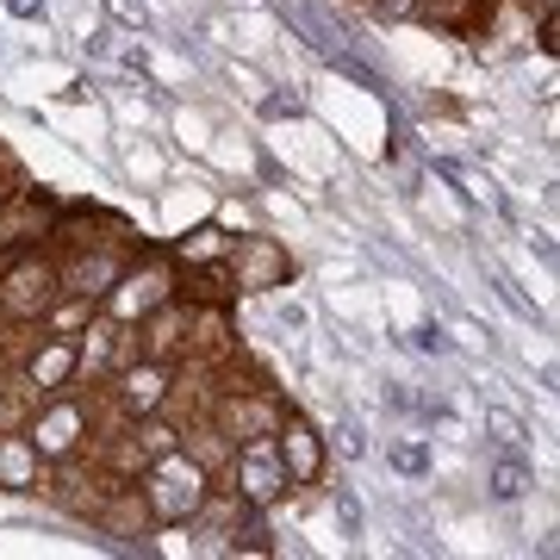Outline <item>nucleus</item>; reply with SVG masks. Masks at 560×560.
<instances>
[{"instance_id":"1","label":"nucleus","mask_w":560,"mask_h":560,"mask_svg":"<svg viewBox=\"0 0 560 560\" xmlns=\"http://www.w3.org/2000/svg\"><path fill=\"white\" fill-rule=\"evenodd\" d=\"M138 504L156 529H187V523L206 517V504H212V474H206V460H194L187 448L150 455L138 467Z\"/></svg>"},{"instance_id":"2","label":"nucleus","mask_w":560,"mask_h":560,"mask_svg":"<svg viewBox=\"0 0 560 560\" xmlns=\"http://www.w3.org/2000/svg\"><path fill=\"white\" fill-rule=\"evenodd\" d=\"M175 293H180L175 256L168 249H138V256H125L119 280L101 293V318H113L119 330H143V318L162 312Z\"/></svg>"},{"instance_id":"3","label":"nucleus","mask_w":560,"mask_h":560,"mask_svg":"<svg viewBox=\"0 0 560 560\" xmlns=\"http://www.w3.org/2000/svg\"><path fill=\"white\" fill-rule=\"evenodd\" d=\"M62 293L57 256H38V249H20V256L0 268V318L7 324H38L50 312V300Z\"/></svg>"},{"instance_id":"4","label":"nucleus","mask_w":560,"mask_h":560,"mask_svg":"<svg viewBox=\"0 0 560 560\" xmlns=\"http://www.w3.org/2000/svg\"><path fill=\"white\" fill-rule=\"evenodd\" d=\"M25 436H32V448L44 455V467H50V460H75L81 448H88V436H94V411H88L75 393H44L38 411L25 418Z\"/></svg>"},{"instance_id":"5","label":"nucleus","mask_w":560,"mask_h":560,"mask_svg":"<svg viewBox=\"0 0 560 560\" xmlns=\"http://www.w3.org/2000/svg\"><path fill=\"white\" fill-rule=\"evenodd\" d=\"M287 492H293V486H287V467H280L275 430L231 442V499H243V504H256V511H268V504H280Z\"/></svg>"},{"instance_id":"6","label":"nucleus","mask_w":560,"mask_h":560,"mask_svg":"<svg viewBox=\"0 0 560 560\" xmlns=\"http://www.w3.org/2000/svg\"><path fill=\"white\" fill-rule=\"evenodd\" d=\"M168 393H175V368L162 355H138V361H119L113 368V405H119L125 418H156L162 405H168Z\"/></svg>"},{"instance_id":"7","label":"nucleus","mask_w":560,"mask_h":560,"mask_svg":"<svg viewBox=\"0 0 560 560\" xmlns=\"http://www.w3.org/2000/svg\"><path fill=\"white\" fill-rule=\"evenodd\" d=\"M275 448H280V467H287V486H293V492L318 486V480H324V467H330V448H324L318 423L305 418V411H280Z\"/></svg>"},{"instance_id":"8","label":"nucleus","mask_w":560,"mask_h":560,"mask_svg":"<svg viewBox=\"0 0 560 560\" xmlns=\"http://www.w3.org/2000/svg\"><path fill=\"white\" fill-rule=\"evenodd\" d=\"M224 268H231V287L237 293H275V287L293 280V256L275 237H231Z\"/></svg>"},{"instance_id":"9","label":"nucleus","mask_w":560,"mask_h":560,"mask_svg":"<svg viewBox=\"0 0 560 560\" xmlns=\"http://www.w3.org/2000/svg\"><path fill=\"white\" fill-rule=\"evenodd\" d=\"M75 337H50V330H44L38 337V349H32V355H25V393H32V399H44V393H69V386L81 381L75 374Z\"/></svg>"},{"instance_id":"10","label":"nucleus","mask_w":560,"mask_h":560,"mask_svg":"<svg viewBox=\"0 0 560 560\" xmlns=\"http://www.w3.org/2000/svg\"><path fill=\"white\" fill-rule=\"evenodd\" d=\"M75 256L57 261V275H62V293H88V300H101L106 287L119 280L125 256H113V249H81V243H69Z\"/></svg>"},{"instance_id":"11","label":"nucleus","mask_w":560,"mask_h":560,"mask_svg":"<svg viewBox=\"0 0 560 560\" xmlns=\"http://www.w3.org/2000/svg\"><path fill=\"white\" fill-rule=\"evenodd\" d=\"M280 411H287V405H280L275 393H231V399L219 405V430L231 442L261 436V430H275V423H280Z\"/></svg>"},{"instance_id":"12","label":"nucleus","mask_w":560,"mask_h":560,"mask_svg":"<svg viewBox=\"0 0 560 560\" xmlns=\"http://www.w3.org/2000/svg\"><path fill=\"white\" fill-rule=\"evenodd\" d=\"M44 486V455L32 448L25 430H7L0 436V492H38Z\"/></svg>"},{"instance_id":"13","label":"nucleus","mask_w":560,"mask_h":560,"mask_svg":"<svg viewBox=\"0 0 560 560\" xmlns=\"http://www.w3.org/2000/svg\"><path fill=\"white\" fill-rule=\"evenodd\" d=\"M175 268L180 275H194V268H224V256H231V231H224L219 219H206V224H194L187 237H175Z\"/></svg>"},{"instance_id":"14","label":"nucleus","mask_w":560,"mask_h":560,"mask_svg":"<svg viewBox=\"0 0 560 560\" xmlns=\"http://www.w3.org/2000/svg\"><path fill=\"white\" fill-rule=\"evenodd\" d=\"M94 318H101V300H88V293H57L50 312L38 318V330H50V337H81Z\"/></svg>"},{"instance_id":"15","label":"nucleus","mask_w":560,"mask_h":560,"mask_svg":"<svg viewBox=\"0 0 560 560\" xmlns=\"http://www.w3.org/2000/svg\"><path fill=\"white\" fill-rule=\"evenodd\" d=\"M529 486H536V474H529L523 460H499V467H492V499L499 504H517Z\"/></svg>"},{"instance_id":"16","label":"nucleus","mask_w":560,"mask_h":560,"mask_svg":"<svg viewBox=\"0 0 560 560\" xmlns=\"http://www.w3.org/2000/svg\"><path fill=\"white\" fill-rule=\"evenodd\" d=\"M200 275V287H187V305H206V312H219V305L237 300V287H224L219 268H194Z\"/></svg>"},{"instance_id":"17","label":"nucleus","mask_w":560,"mask_h":560,"mask_svg":"<svg viewBox=\"0 0 560 560\" xmlns=\"http://www.w3.org/2000/svg\"><path fill=\"white\" fill-rule=\"evenodd\" d=\"M138 455L150 460V455H168V448H180V430H168L162 418H138Z\"/></svg>"},{"instance_id":"18","label":"nucleus","mask_w":560,"mask_h":560,"mask_svg":"<svg viewBox=\"0 0 560 560\" xmlns=\"http://www.w3.org/2000/svg\"><path fill=\"white\" fill-rule=\"evenodd\" d=\"M486 423H492V430H499L504 442H517V436H523V423L511 418V411H499V405H492V411H486Z\"/></svg>"},{"instance_id":"19","label":"nucleus","mask_w":560,"mask_h":560,"mask_svg":"<svg viewBox=\"0 0 560 560\" xmlns=\"http://www.w3.org/2000/svg\"><path fill=\"white\" fill-rule=\"evenodd\" d=\"M374 7H381L386 20H405V13H411V7H418V0H374Z\"/></svg>"},{"instance_id":"20","label":"nucleus","mask_w":560,"mask_h":560,"mask_svg":"<svg viewBox=\"0 0 560 560\" xmlns=\"http://www.w3.org/2000/svg\"><path fill=\"white\" fill-rule=\"evenodd\" d=\"M7 7H13L20 20H32V13H38V0H7Z\"/></svg>"}]
</instances>
